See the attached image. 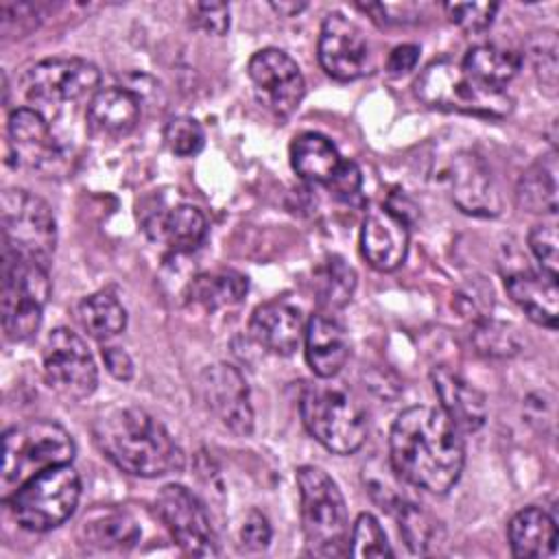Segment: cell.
Instances as JSON below:
<instances>
[{
	"label": "cell",
	"mask_w": 559,
	"mask_h": 559,
	"mask_svg": "<svg viewBox=\"0 0 559 559\" xmlns=\"http://www.w3.org/2000/svg\"><path fill=\"white\" fill-rule=\"evenodd\" d=\"M393 472L430 493H448L465 463V445L454 421L435 406H411L397 415L389 435Z\"/></svg>",
	"instance_id": "obj_1"
},
{
	"label": "cell",
	"mask_w": 559,
	"mask_h": 559,
	"mask_svg": "<svg viewBox=\"0 0 559 559\" xmlns=\"http://www.w3.org/2000/svg\"><path fill=\"white\" fill-rule=\"evenodd\" d=\"M94 441L118 469L155 478L183 467V452L162 421L138 406L109 408L94 421Z\"/></svg>",
	"instance_id": "obj_2"
},
{
	"label": "cell",
	"mask_w": 559,
	"mask_h": 559,
	"mask_svg": "<svg viewBox=\"0 0 559 559\" xmlns=\"http://www.w3.org/2000/svg\"><path fill=\"white\" fill-rule=\"evenodd\" d=\"M70 432L50 419H33L9 428L2 437V500L39 472L74 459Z\"/></svg>",
	"instance_id": "obj_3"
},
{
	"label": "cell",
	"mask_w": 559,
	"mask_h": 559,
	"mask_svg": "<svg viewBox=\"0 0 559 559\" xmlns=\"http://www.w3.org/2000/svg\"><path fill=\"white\" fill-rule=\"evenodd\" d=\"M306 550L317 557L347 555V507L338 485L314 465L297 469Z\"/></svg>",
	"instance_id": "obj_4"
},
{
	"label": "cell",
	"mask_w": 559,
	"mask_h": 559,
	"mask_svg": "<svg viewBox=\"0 0 559 559\" xmlns=\"http://www.w3.org/2000/svg\"><path fill=\"white\" fill-rule=\"evenodd\" d=\"M417 98L435 109L502 118L511 111L504 90H493L474 79L461 63L450 59L432 61L415 81Z\"/></svg>",
	"instance_id": "obj_5"
},
{
	"label": "cell",
	"mask_w": 559,
	"mask_h": 559,
	"mask_svg": "<svg viewBox=\"0 0 559 559\" xmlns=\"http://www.w3.org/2000/svg\"><path fill=\"white\" fill-rule=\"evenodd\" d=\"M299 411L308 432L334 454H352L367 439V415L360 402L338 384L308 386Z\"/></svg>",
	"instance_id": "obj_6"
},
{
	"label": "cell",
	"mask_w": 559,
	"mask_h": 559,
	"mask_svg": "<svg viewBox=\"0 0 559 559\" xmlns=\"http://www.w3.org/2000/svg\"><path fill=\"white\" fill-rule=\"evenodd\" d=\"M81 498V478L70 463L55 465L24 485H20L4 502L20 526L44 533L63 524L76 509Z\"/></svg>",
	"instance_id": "obj_7"
},
{
	"label": "cell",
	"mask_w": 559,
	"mask_h": 559,
	"mask_svg": "<svg viewBox=\"0 0 559 559\" xmlns=\"http://www.w3.org/2000/svg\"><path fill=\"white\" fill-rule=\"evenodd\" d=\"M2 253L50 266L57 245L52 210L37 194L22 188H7L0 199Z\"/></svg>",
	"instance_id": "obj_8"
},
{
	"label": "cell",
	"mask_w": 559,
	"mask_h": 559,
	"mask_svg": "<svg viewBox=\"0 0 559 559\" xmlns=\"http://www.w3.org/2000/svg\"><path fill=\"white\" fill-rule=\"evenodd\" d=\"M48 295V266L2 253L0 312L9 341H26L39 330Z\"/></svg>",
	"instance_id": "obj_9"
},
{
	"label": "cell",
	"mask_w": 559,
	"mask_h": 559,
	"mask_svg": "<svg viewBox=\"0 0 559 559\" xmlns=\"http://www.w3.org/2000/svg\"><path fill=\"white\" fill-rule=\"evenodd\" d=\"M44 378L50 391L63 400H85L96 391L98 369L76 332L57 328L48 334L44 347Z\"/></svg>",
	"instance_id": "obj_10"
},
{
	"label": "cell",
	"mask_w": 559,
	"mask_h": 559,
	"mask_svg": "<svg viewBox=\"0 0 559 559\" xmlns=\"http://www.w3.org/2000/svg\"><path fill=\"white\" fill-rule=\"evenodd\" d=\"M155 509L177 546L194 557H216L218 542L201 500L183 485H166L155 498Z\"/></svg>",
	"instance_id": "obj_11"
},
{
	"label": "cell",
	"mask_w": 559,
	"mask_h": 559,
	"mask_svg": "<svg viewBox=\"0 0 559 559\" xmlns=\"http://www.w3.org/2000/svg\"><path fill=\"white\" fill-rule=\"evenodd\" d=\"M249 79L260 103L277 118H288L306 94L299 66L280 48H262L249 59Z\"/></svg>",
	"instance_id": "obj_12"
},
{
	"label": "cell",
	"mask_w": 559,
	"mask_h": 559,
	"mask_svg": "<svg viewBox=\"0 0 559 559\" xmlns=\"http://www.w3.org/2000/svg\"><path fill=\"white\" fill-rule=\"evenodd\" d=\"M100 72L85 59H44L24 74V92L39 103H68L96 90Z\"/></svg>",
	"instance_id": "obj_13"
},
{
	"label": "cell",
	"mask_w": 559,
	"mask_h": 559,
	"mask_svg": "<svg viewBox=\"0 0 559 559\" xmlns=\"http://www.w3.org/2000/svg\"><path fill=\"white\" fill-rule=\"evenodd\" d=\"M201 393L210 413L234 435L253 432V408L242 373L227 362H216L201 373Z\"/></svg>",
	"instance_id": "obj_14"
},
{
	"label": "cell",
	"mask_w": 559,
	"mask_h": 559,
	"mask_svg": "<svg viewBox=\"0 0 559 559\" xmlns=\"http://www.w3.org/2000/svg\"><path fill=\"white\" fill-rule=\"evenodd\" d=\"M369 59L362 31L341 13L325 15L319 35L321 68L336 81H354L369 72Z\"/></svg>",
	"instance_id": "obj_15"
},
{
	"label": "cell",
	"mask_w": 559,
	"mask_h": 559,
	"mask_svg": "<svg viewBox=\"0 0 559 559\" xmlns=\"http://www.w3.org/2000/svg\"><path fill=\"white\" fill-rule=\"evenodd\" d=\"M360 249L376 271H395L408 251V218L391 205L371 207L362 221Z\"/></svg>",
	"instance_id": "obj_16"
},
{
	"label": "cell",
	"mask_w": 559,
	"mask_h": 559,
	"mask_svg": "<svg viewBox=\"0 0 559 559\" xmlns=\"http://www.w3.org/2000/svg\"><path fill=\"white\" fill-rule=\"evenodd\" d=\"M450 192L465 214L491 218L500 214V194L489 166L476 153H461L450 164Z\"/></svg>",
	"instance_id": "obj_17"
},
{
	"label": "cell",
	"mask_w": 559,
	"mask_h": 559,
	"mask_svg": "<svg viewBox=\"0 0 559 559\" xmlns=\"http://www.w3.org/2000/svg\"><path fill=\"white\" fill-rule=\"evenodd\" d=\"M9 146L15 162L24 168L41 170L59 159V148L44 116L20 107L9 116Z\"/></svg>",
	"instance_id": "obj_18"
},
{
	"label": "cell",
	"mask_w": 559,
	"mask_h": 559,
	"mask_svg": "<svg viewBox=\"0 0 559 559\" xmlns=\"http://www.w3.org/2000/svg\"><path fill=\"white\" fill-rule=\"evenodd\" d=\"M304 343L308 367L323 380L334 378L349 356L347 332L343 323L328 310H319L310 317L304 332Z\"/></svg>",
	"instance_id": "obj_19"
},
{
	"label": "cell",
	"mask_w": 559,
	"mask_h": 559,
	"mask_svg": "<svg viewBox=\"0 0 559 559\" xmlns=\"http://www.w3.org/2000/svg\"><path fill=\"white\" fill-rule=\"evenodd\" d=\"M251 336L269 352L290 356L306 332L301 310L288 301H266L255 308L249 321Z\"/></svg>",
	"instance_id": "obj_20"
},
{
	"label": "cell",
	"mask_w": 559,
	"mask_h": 559,
	"mask_svg": "<svg viewBox=\"0 0 559 559\" xmlns=\"http://www.w3.org/2000/svg\"><path fill=\"white\" fill-rule=\"evenodd\" d=\"M435 393L441 400V411L454 421L461 432H476L487 419L485 395L461 373L448 367H435L430 373Z\"/></svg>",
	"instance_id": "obj_21"
},
{
	"label": "cell",
	"mask_w": 559,
	"mask_h": 559,
	"mask_svg": "<svg viewBox=\"0 0 559 559\" xmlns=\"http://www.w3.org/2000/svg\"><path fill=\"white\" fill-rule=\"evenodd\" d=\"M504 286L509 297L524 310V314L537 325L557 328L559 312V290L557 277L542 273H533L528 269L513 271L504 277Z\"/></svg>",
	"instance_id": "obj_22"
},
{
	"label": "cell",
	"mask_w": 559,
	"mask_h": 559,
	"mask_svg": "<svg viewBox=\"0 0 559 559\" xmlns=\"http://www.w3.org/2000/svg\"><path fill=\"white\" fill-rule=\"evenodd\" d=\"M511 552L522 559H550L557 552L555 518L542 507H526L509 522Z\"/></svg>",
	"instance_id": "obj_23"
},
{
	"label": "cell",
	"mask_w": 559,
	"mask_h": 559,
	"mask_svg": "<svg viewBox=\"0 0 559 559\" xmlns=\"http://www.w3.org/2000/svg\"><path fill=\"white\" fill-rule=\"evenodd\" d=\"M140 120V100L122 87H105L96 92L87 105V124L94 133L122 138L135 129Z\"/></svg>",
	"instance_id": "obj_24"
},
{
	"label": "cell",
	"mask_w": 559,
	"mask_h": 559,
	"mask_svg": "<svg viewBox=\"0 0 559 559\" xmlns=\"http://www.w3.org/2000/svg\"><path fill=\"white\" fill-rule=\"evenodd\" d=\"M146 231L153 240L166 245L177 253H188L197 249L207 236V221L203 212L194 205L181 203L168 212L155 214L146 223Z\"/></svg>",
	"instance_id": "obj_25"
},
{
	"label": "cell",
	"mask_w": 559,
	"mask_h": 559,
	"mask_svg": "<svg viewBox=\"0 0 559 559\" xmlns=\"http://www.w3.org/2000/svg\"><path fill=\"white\" fill-rule=\"evenodd\" d=\"M293 170L312 183H328L336 173L341 157L334 144L321 133H301L290 144Z\"/></svg>",
	"instance_id": "obj_26"
},
{
	"label": "cell",
	"mask_w": 559,
	"mask_h": 559,
	"mask_svg": "<svg viewBox=\"0 0 559 559\" xmlns=\"http://www.w3.org/2000/svg\"><path fill=\"white\" fill-rule=\"evenodd\" d=\"M515 197L520 207L533 214L557 212V162L555 153H548L533 162L518 179Z\"/></svg>",
	"instance_id": "obj_27"
},
{
	"label": "cell",
	"mask_w": 559,
	"mask_h": 559,
	"mask_svg": "<svg viewBox=\"0 0 559 559\" xmlns=\"http://www.w3.org/2000/svg\"><path fill=\"white\" fill-rule=\"evenodd\" d=\"M249 282L242 273L231 269L207 271L197 275L188 286V297L205 310H218L225 306H236L247 295Z\"/></svg>",
	"instance_id": "obj_28"
},
{
	"label": "cell",
	"mask_w": 559,
	"mask_h": 559,
	"mask_svg": "<svg viewBox=\"0 0 559 559\" xmlns=\"http://www.w3.org/2000/svg\"><path fill=\"white\" fill-rule=\"evenodd\" d=\"M520 55L509 50V48H500L493 44H483V46H474L467 50V55L463 57L461 66L480 83L493 87V90H502L520 70Z\"/></svg>",
	"instance_id": "obj_29"
},
{
	"label": "cell",
	"mask_w": 559,
	"mask_h": 559,
	"mask_svg": "<svg viewBox=\"0 0 559 559\" xmlns=\"http://www.w3.org/2000/svg\"><path fill=\"white\" fill-rule=\"evenodd\" d=\"M76 319L81 328L96 341H109L118 336L127 325V312L111 293H94L76 306Z\"/></svg>",
	"instance_id": "obj_30"
},
{
	"label": "cell",
	"mask_w": 559,
	"mask_h": 559,
	"mask_svg": "<svg viewBox=\"0 0 559 559\" xmlns=\"http://www.w3.org/2000/svg\"><path fill=\"white\" fill-rule=\"evenodd\" d=\"M356 290V273L341 255H328L314 269V293L321 310L334 312L349 304Z\"/></svg>",
	"instance_id": "obj_31"
},
{
	"label": "cell",
	"mask_w": 559,
	"mask_h": 559,
	"mask_svg": "<svg viewBox=\"0 0 559 559\" xmlns=\"http://www.w3.org/2000/svg\"><path fill=\"white\" fill-rule=\"evenodd\" d=\"M85 539L98 548H129L138 542L140 528L124 511H98L83 522Z\"/></svg>",
	"instance_id": "obj_32"
},
{
	"label": "cell",
	"mask_w": 559,
	"mask_h": 559,
	"mask_svg": "<svg viewBox=\"0 0 559 559\" xmlns=\"http://www.w3.org/2000/svg\"><path fill=\"white\" fill-rule=\"evenodd\" d=\"M349 550L347 555L358 557V559H384L393 557V548L386 539L384 528L371 513H360L354 528H352V539H349Z\"/></svg>",
	"instance_id": "obj_33"
},
{
	"label": "cell",
	"mask_w": 559,
	"mask_h": 559,
	"mask_svg": "<svg viewBox=\"0 0 559 559\" xmlns=\"http://www.w3.org/2000/svg\"><path fill=\"white\" fill-rule=\"evenodd\" d=\"M472 341L476 345L478 354L485 356H511L518 352V334L511 325L493 321V319H480L476 321Z\"/></svg>",
	"instance_id": "obj_34"
},
{
	"label": "cell",
	"mask_w": 559,
	"mask_h": 559,
	"mask_svg": "<svg viewBox=\"0 0 559 559\" xmlns=\"http://www.w3.org/2000/svg\"><path fill=\"white\" fill-rule=\"evenodd\" d=\"M164 140H166V146L175 155L190 157L203 148L205 133H203V127L194 118L177 116V118L168 120V124L164 129Z\"/></svg>",
	"instance_id": "obj_35"
},
{
	"label": "cell",
	"mask_w": 559,
	"mask_h": 559,
	"mask_svg": "<svg viewBox=\"0 0 559 559\" xmlns=\"http://www.w3.org/2000/svg\"><path fill=\"white\" fill-rule=\"evenodd\" d=\"M448 20L467 33H480L491 26L498 4L496 2H450L443 4Z\"/></svg>",
	"instance_id": "obj_36"
},
{
	"label": "cell",
	"mask_w": 559,
	"mask_h": 559,
	"mask_svg": "<svg viewBox=\"0 0 559 559\" xmlns=\"http://www.w3.org/2000/svg\"><path fill=\"white\" fill-rule=\"evenodd\" d=\"M528 247L535 255V260L539 262V269L550 275L557 277V269H559V238H557V227L552 223L546 225H535L528 231Z\"/></svg>",
	"instance_id": "obj_37"
},
{
	"label": "cell",
	"mask_w": 559,
	"mask_h": 559,
	"mask_svg": "<svg viewBox=\"0 0 559 559\" xmlns=\"http://www.w3.org/2000/svg\"><path fill=\"white\" fill-rule=\"evenodd\" d=\"M325 186L332 190V194L338 201L358 203L360 201V190H362V173L354 162L341 159L336 173L332 175V179Z\"/></svg>",
	"instance_id": "obj_38"
},
{
	"label": "cell",
	"mask_w": 559,
	"mask_h": 559,
	"mask_svg": "<svg viewBox=\"0 0 559 559\" xmlns=\"http://www.w3.org/2000/svg\"><path fill=\"white\" fill-rule=\"evenodd\" d=\"M491 297H493L491 286L483 282H469L456 295V308L461 310L463 317L480 321V319H487V312L491 310V304H493Z\"/></svg>",
	"instance_id": "obj_39"
},
{
	"label": "cell",
	"mask_w": 559,
	"mask_h": 559,
	"mask_svg": "<svg viewBox=\"0 0 559 559\" xmlns=\"http://www.w3.org/2000/svg\"><path fill=\"white\" fill-rule=\"evenodd\" d=\"M190 15L192 22L210 35H225L229 28V7L225 2H197Z\"/></svg>",
	"instance_id": "obj_40"
},
{
	"label": "cell",
	"mask_w": 559,
	"mask_h": 559,
	"mask_svg": "<svg viewBox=\"0 0 559 559\" xmlns=\"http://www.w3.org/2000/svg\"><path fill=\"white\" fill-rule=\"evenodd\" d=\"M533 66L539 83L555 94L557 87V41L555 37H542V46L533 50Z\"/></svg>",
	"instance_id": "obj_41"
},
{
	"label": "cell",
	"mask_w": 559,
	"mask_h": 559,
	"mask_svg": "<svg viewBox=\"0 0 559 559\" xmlns=\"http://www.w3.org/2000/svg\"><path fill=\"white\" fill-rule=\"evenodd\" d=\"M240 542L249 550H264L269 546L271 526H269V520L260 511L251 509L245 515V522L240 526Z\"/></svg>",
	"instance_id": "obj_42"
},
{
	"label": "cell",
	"mask_w": 559,
	"mask_h": 559,
	"mask_svg": "<svg viewBox=\"0 0 559 559\" xmlns=\"http://www.w3.org/2000/svg\"><path fill=\"white\" fill-rule=\"evenodd\" d=\"M103 360L107 371L118 380H131L133 378V360L122 347H103Z\"/></svg>",
	"instance_id": "obj_43"
},
{
	"label": "cell",
	"mask_w": 559,
	"mask_h": 559,
	"mask_svg": "<svg viewBox=\"0 0 559 559\" xmlns=\"http://www.w3.org/2000/svg\"><path fill=\"white\" fill-rule=\"evenodd\" d=\"M419 61V46L415 44H402L395 46L386 59V70L391 74H406L408 70H413Z\"/></svg>",
	"instance_id": "obj_44"
},
{
	"label": "cell",
	"mask_w": 559,
	"mask_h": 559,
	"mask_svg": "<svg viewBox=\"0 0 559 559\" xmlns=\"http://www.w3.org/2000/svg\"><path fill=\"white\" fill-rule=\"evenodd\" d=\"M271 7L280 13V15H295L301 9H306V2H271Z\"/></svg>",
	"instance_id": "obj_45"
}]
</instances>
